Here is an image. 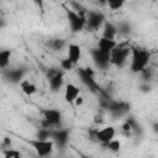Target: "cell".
Returning a JSON list of instances; mask_svg holds the SVG:
<instances>
[{
  "label": "cell",
  "instance_id": "cell-30",
  "mask_svg": "<svg viewBox=\"0 0 158 158\" xmlns=\"http://www.w3.org/2000/svg\"><path fill=\"white\" fill-rule=\"evenodd\" d=\"M105 120H104V116L101 115V114H98V115H95L94 116V122L95 123H102Z\"/></svg>",
  "mask_w": 158,
  "mask_h": 158
},
{
  "label": "cell",
  "instance_id": "cell-18",
  "mask_svg": "<svg viewBox=\"0 0 158 158\" xmlns=\"http://www.w3.org/2000/svg\"><path fill=\"white\" fill-rule=\"evenodd\" d=\"M47 46L54 51V52H58V51H62L65 46V41L63 38H52L49 41H47Z\"/></svg>",
  "mask_w": 158,
  "mask_h": 158
},
{
  "label": "cell",
  "instance_id": "cell-21",
  "mask_svg": "<svg viewBox=\"0 0 158 158\" xmlns=\"http://www.w3.org/2000/svg\"><path fill=\"white\" fill-rule=\"evenodd\" d=\"M123 5H125V1L123 0H109V1H106V6L110 10H112V11L120 10Z\"/></svg>",
  "mask_w": 158,
  "mask_h": 158
},
{
  "label": "cell",
  "instance_id": "cell-25",
  "mask_svg": "<svg viewBox=\"0 0 158 158\" xmlns=\"http://www.w3.org/2000/svg\"><path fill=\"white\" fill-rule=\"evenodd\" d=\"M98 131H99V128H95V127H90L88 130V138H89V141L98 142Z\"/></svg>",
  "mask_w": 158,
  "mask_h": 158
},
{
  "label": "cell",
  "instance_id": "cell-13",
  "mask_svg": "<svg viewBox=\"0 0 158 158\" xmlns=\"http://www.w3.org/2000/svg\"><path fill=\"white\" fill-rule=\"evenodd\" d=\"M117 42L115 40H109V38H99L98 41V48L102 52H106V53H111L116 47H117Z\"/></svg>",
  "mask_w": 158,
  "mask_h": 158
},
{
  "label": "cell",
  "instance_id": "cell-4",
  "mask_svg": "<svg viewBox=\"0 0 158 158\" xmlns=\"http://www.w3.org/2000/svg\"><path fill=\"white\" fill-rule=\"evenodd\" d=\"M105 15L99 11V10H93V11H88L86 14V26L85 28H88L89 31H98L99 28H101L105 23Z\"/></svg>",
  "mask_w": 158,
  "mask_h": 158
},
{
  "label": "cell",
  "instance_id": "cell-15",
  "mask_svg": "<svg viewBox=\"0 0 158 158\" xmlns=\"http://www.w3.org/2000/svg\"><path fill=\"white\" fill-rule=\"evenodd\" d=\"M116 35H117V27L112 22L106 21L102 26V37L109 40H115Z\"/></svg>",
  "mask_w": 158,
  "mask_h": 158
},
{
  "label": "cell",
  "instance_id": "cell-19",
  "mask_svg": "<svg viewBox=\"0 0 158 158\" xmlns=\"http://www.w3.org/2000/svg\"><path fill=\"white\" fill-rule=\"evenodd\" d=\"M10 58H11V51L10 49H2L0 52V68L5 70L7 65L10 64Z\"/></svg>",
  "mask_w": 158,
  "mask_h": 158
},
{
  "label": "cell",
  "instance_id": "cell-20",
  "mask_svg": "<svg viewBox=\"0 0 158 158\" xmlns=\"http://www.w3.org/2000/svg\"><path fill=\"white\" fill-rule=\"evenodd\" d=\"M116 27H117V33L120 35H128L131 32V25L127 21H121Z\"/></svg>",
  "mask_w": 158,
  "mask_h": 158
},
{
  "label": "cell",
  "instance_id": "cell-16",
  "mask_svg": "<svg viewBox=\"0 0 158 158\" xmlns=\"http://www.w3.org/2000/svg\"><path fill=\"white\" fill-rule=\"evenodd\" d=\"M6 78L11 83H21L23 80V70H21V69H9L6 72Z\"/></svg>",
  "mask_w": 158,
  "mask_h": 158
},
{
  "label": "cell",
  "instance_id": "cell-23",
  "mask_svg": "<svg viewBox=\"0 0 158 158\" xmlns=\"http://www.w3.org/2000/svg\"><path fill=\"white\" fill-rule=\"evenodd\" d=\"M2 154L5 158H22L20 151L14 149V148H9V149H2Z\"/></svg>",
  "mask_w": 158,
  "mask_h": 158
},
{
  "label": "cell",
  "instance_id": "cell-27",
  "mask_svg": "<svg viewBox=\"0 0 158 158\" xmlns=\"http://www.w3.org/2000/svg\"><path fill=\"white\" fill-rule=\"evenodd\" d=\"M141 74H142V79L144 80V83H148V80H151V78L153 75V72H152V69L146 68L143 72H141Z\"/></svg>",
  "mask_w": 158,
  "mask_h": 158
},
{
  "label": "cell",
  "instance_id": "cell-11",
  "mask_svg": "<svg viewBox=\"0 0 158 158\" xmlns=\"http://www.w3.org/2000/svg\"><path fill=\"white\" fill-rule=\"evenodd\" d=\"M80 96V89L75 84H65L64 86V99L69 104H74L75 100Z\"/></svg>",
  "mask_w": 158,
  "mask_h": 158
},
{
  "label": "cell",
  "instance_id": "cell-2",
  "mask_svg": "<svg viewBox=\"0 0 158 158\" xmlns=\"http://www.w3.org/2000/svg\"><path fill=\"white\" fill-rule=\"evenodd\" d=\"M111 56V64H115L116 67H123L127 62V59L131 57V47L126 44H117V47L110 53Z\"/></svg>",
  "mask_w": 158,
  "mask_h": 158
},
{
  "label": "cell",
  "instance_id": "cell-6",
  "mask_svg": "<svg viewBox=\"0 0 158 158\" xmlns=\"http://www.w3.org/2000/svg\"><path fill=\"white\" fill-rule=\"evenodd\" d=\"M90 54H91L93 62L95 63V65L99 69H106L109 67V64L111 63V56H110V53L102 52L99 48H93L90 51Z\"/></svg>",
  "mask_w": 158,
  "mask_h": 158
},
{
  "label": "cell",
  "instance_id": "cell-29",
  "mask_svg": "<svg viewBox=\"0 0 158 158\" xmlns=\"http://www.w3.org/2000/svg\"><path fill=\"white\" fill-rule=\"evenodd\" d=\"M1 146H2V149L12 148V147H11V139H10V137H4V138H2V143H1Z\"/></svg>",
  "mask_w": 158,
  "mask_h": 158
},
{
  "label": "cell",
  "instance_id": "cell-3",
  "mask_svg": "<svg viewBox=\"0 0 158 158\" xmlns=\"http://www.w3.org/2000/svg\"><path fill=\"white\" fill-rule=\"evenodd\" d=\"M28 144L35 149V152L40 156V157H48L54 148V142L52 139H47V141H42V139H31L28 141Z\"/></svg>",
  "mask_w": 158,
  "mask_h": 158
},
{
  "label": "cell",
  "instance_id": "cell-33",
  "mask_svg": "<svg viewBox=\"0 0 158 158\" xmlns=\"http://www.w3.org/2000/svg\"><path fill=\"white\" fill-rule=\"evenodd\" d=\"M152 130H153V132H154V133H158V121H157V122H154V123L152 125Z\"/></svg>",
  "mask_w": 158,
  "mask_h": 158
},
{
  "label": "cell",
  "instance_id": "cell-17",
  "mask_svg": "<svg viewBox=\"0 0 158 158\" xmlns=\"http://www.w3.org/2000/svg\"><path fill=\"white\" fill-rule=\"evenodd\" d=\"M20 88H21L22 93L26 94V95H28V96L33 95V94L37 91V86H36L33 83H31L30 80H27V79H23V80L20 83Z\"/></svg>",
  "mask_w": 158,
  "mask_h": 158
},
{
  "label": "cell",
  "instance_id": "cell-22",
  "mask_svg": "<svg viewBox=\"0 0 158 158\" xmlns=\"http://www.w3.org/2000/svg\"><path fill=\"white\" fill-rule=\"evenodd\" d=\"M52 131L53 130H46V128H40V131L37 132V139H42V141H47L49 138H52Z\"/></svg>",
  "mask_w": 158,
  "mask_h": 158
},
{
  "label": "cell",
  "instance_id": "cell-9",
  "mask_svg": "<svg viewBox=\"0 0 158 158\" xmlns=\"http://www.w3.org/2000/svg\"><path fill=\"white\" fill-rule=\"evenodd\" d=\"M52 141L58 147H65L69 142V131L64 128H56L52 131Z\"/></svg>",
  "mask_w": 158,
  "mask_h": 158
},
{
  "label": "cell",
  "instance_id": "cell-32",
  "mask_svg": "<svg viewBox=\"0 0 158 158\" xmlns=\"http://www.w3.org/2000/svg\"><path fill=\"white\" fill-rule=\"evenodd\" d=\"M74 104H75L77 106H81V105L84 104V98H83V96H79V98L75 100V102H74Z\"/></svg>",
  "mask_w": 158,
  "mask_h": 158
},
{
  "label": "cell",
  "instance_id": "cell-1",
  "mask_svg": "<svg viewBox=\"0 0 158 158\" xmlns=\"http://www.w3.org/2000/svg\"><path fill=\"white\" fill-rule=\"evenodd\" d=\"M149 52L143 48L131 47V65L130 69L133 73L143 72L149 63Z\"/></svg>",
  "mask_w": 158,
  "mask_h": 158
},
{
  "label": "cell",
  "instance_id": "cell-34",
  "mask_svg": "<svg viewBox=\"0 0 158 158\" xmlns=\"http://www.w3.org/2000/svg\"><path fill=\"white\" fill-rule=\"evenodd\" d=\"M88 158H90V157H88Z\"/></svg>",
  "mask_w": 158,
  "mask_h": 158
},
{
  "label": "cell",
  "instance_id": "cell-8",
  "mask_svg": "<svg viewBox=\"0 0 158 158\" xmlns=\"http://www.w3.org/2000/svg\"><path fill=\"white\" fill-rule=\"evenodd\" d=\"M43 118L47 120L52 127L56 130V128H59L58 126L60 125V121H62V114L59 110H56V109H46L43 110Z\"/></svg>",
  "mask_w": 158,
  "mask_h": 158
},
{
  "label": "cell",
  "instance_id": "cell-14",
  "mask_svg": "<svg viewBox=\"0 0 158 158\" xmlns=\"http://www.w3.org/2000/svg\"><path fill=\"white\" fill-rule=\"evenodd\" d=\"M80 57H81V48L80 46L75 44V43H72L68 46V59L75 65L79 60H80Z\"/></svg>",
  "mask_w": 158,
  "mask_h": 158
},
{
  "label": "cell",
  "instance_id": "cell-10",
  "mask_svg": "<svg viewBox=\"0 0 158 158\" xmlns=\"http://www.w3.org/2000/svg\"><path fill=\"white\" fill-rule=\"evenodd\" d=\"M115 135H116L115 127H112V126L102 127L98 131V142L106 146L110 141H112L115 138Z\"/></svg>",
  "mask_w": 158,
  "mask_h": 158
},
{
  "label": "cell",
  "instance_id": "cell-28",
  "mask_svg": "<svg viewBox=\"0 0 158 158\" xmlns=\"http://www.w3.org/2000/svg\"><path fill=\"white\" fill-rule=\"evenodd\" d=\"M121 130H122V133L125 135V136H130L131 135V132H132V127L130 126V123H127L126 121L122 123V126H121Z\"/></svg>",
  "mask_w": 158,
  "mask_h": 158
},
{
  "label": "cell",
  "instance_id": "cell-26",
  "mask_svg": "<svg viewBox=\"0 0 158 158\" xmlns=\"http://www.w3.org/2000/svg\"><path fill=\"white\" fill-rule=\"evenodd\" d=\"M59 64H60V68H62L63 70H70V69L73 68V65H74V64H73V63H72V62H70L68 58L62 59Z\"/></svg>",
  "mask_w": 158,
  "mask_h": 158
},
{
  "label": "cell",
  "instance_id": "cell-7",
  "mask_svg": "<svg viewBox=\"0 0 158 158\" xmlns=\"http://www.w3.org/2000/svg\"><path fill=\"white\" fill-rule=\"evenodd\" d=\"M78 74H79V79H80V81H81V83H83L88 89H90L93 93H101V95H106L105 93L100 91V86L96 84V81H95L94 77H91V75L86 74V72L84 70V68H79Z\"/></svg>",
  "mask_w": 158,
  "mask_h": 158
},
{
  "label": "cell",
  "instance_id": "cell-12",
  "mask_svg": "<svg viewBox=\"0 0 158 158\" xmlns=\"http://www.w3.org/2000/svg\"><path fill=\"white\" fill-rule=\"evenodd\" d=\"M48 83H49L51 91H53V93L59 91L64 85V74H63V72H58L53 78L48 79Z\"/></svg>",
  "mask_w": 158,
  "mask_h": 158
},
{
  "label": "cell",
  "instance_id": "cell-5",
  "mask_svg": "<svg viewBox=\"0 0 158 158\" xmlns=\"http://www.w3.org/2000/svg\"><path fill=\"white\" fill-rule=\"evenodd\" d=\"M67 17L69 21V26L72 32H79L85 28L86 26V16H81L72 9H65Z\"/></svg>",
  "mask_w": 158,
  "mask_h": 158
},
{
  "label": "cell",
  "instance_id": "cell-24",
  "mask_svg": "<svg viewBox=\"0 0 158 158\" xmlns=\"http://www.w3.org/2000/svg\"><path fill=\"white\" fill-rule=\"evenodd\" d=\"M106 147H107V149L109 151H111V152H114V153H117L120 149H121V142L118 141V139H112V141H110L107 144H106Z\"/></svg>",
  "mask_w": 158,
  "mask_h": 158
},
{
  "label": "cell",
  "instance_id": "cell-31",
  "mask_svg": "<svg viewBox=\"0 0 158 158\" xmlns=\"http://www.w3.org/2000/svg\"><path fill=\"white\" fill-rule=\"evenodd\" d=\"M141 90H142L143 93H148V91L151 90V85H149L148 83H143V84L141 85Z\"/></svg>",
  "mask_w": 158,
  "mask_h": 158
}]
</instances>
